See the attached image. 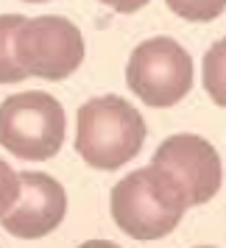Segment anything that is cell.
I'll return each instance as SVG.
<instances>
[{
	"instance_id": "6da1fadb",
	"label": "cell",
	"mask_w": 226,
	"mask_h": 248,
	"mask_svg": "<svg viewBox=\"0 0 226 248\" xmlns=\"http://www.w3.org/2000/svg\"><path fill=\"white\" fill-rule=\"evenodd\" d=\"M145 120L120 95L90 98L79 109L76 151L95 170H117L140 154Z\"/></svg>"
},
{
	"instance_id": "7a4b0ae2",
	"label": "cell",
	"mask_w": 226,
	"mask_h": 248,
	"mask_svg": "<svg viewBox=\"0 0 226 248\" xmlns=\"http://www.w3.org/2000/svg\"><path fill=\"white\" fill-rule=\"evenodd\" d=\"M187 201L181 190L148 165L129 173L112 187V217L117 229L134 240H159L179 226Z\"/></svg>"
},
{
	"instance_id": "3957f363",
	"label": "cell",
	"mask_w": 226,
	"mask_h": 248,
	"mask_svg": "<svg viewBox=\"0 0 226 248\" xmlns=\"http://www.w3.org/2000/svg\"><path fill=\"white\" fill-rule=\"evenodd\" d=\"M65 106L48 92L28 90L0 103V145L20 159H53L65 145Z\"/></svg>"
},
{
	"instance_id": "277c9868",
	"label": "cell",
	"mask_w": 226,
	"mask_h": 248,
	"mask_svg": "<svg viewBox=\"0 0 226 248\" xmlns=\"http://www.w3.org/2000/svg\"><path fill=\"white\" fill-rule=\"evenodd\" d=\"M126 84L143 103L154 109H168L190 92L193 59L170 36L145 39L129 59Z\"/></svg>"
},
{
	"instance_id": "5b68a950",
	"label": "cell",
	"mask_w": 226,
	"mask_h": 248,
	"mask_svg": "<svg viewBox=\"0 0 226 248\" xmlns=\"http://www.w3.org/2000/svg\"><path fill=\"white\" fill-rule=\"evenodd\" d=\"M14 56L28 76L62 81L73 76L84 62V36L67 17L23 20L14 34Z\"/></svg>"
},
{
	"instance_id": "8992f818",
	"label": "cell",
	"mask_w": 226,
	"mask_h": 248,
	"mask_svg": "<svg viewBox=\"0 0 226 248\" xmlns=\"http://www.w3.org/2000/svg\"><path fill=\"white\" fill-rule=\"evenodd\" d=\"M176 187L181 190L187 206L212 201V195L221 190L224 168L221 156L204 137L195 134H173L168 137L151 159Z\"/></svg>"
},
{
	"instance_id": "52a82bcc",
	"label": "cell",
	"mask_w": 226,
	"mask_h": 248,
	"mask_svg": "<svg viewBox=\"0 0 226 248\" xmlns=\"http://www.w3.org/2000/svg\"><path fill=\"white\" fill-rule=\"evenodd\" d=\"M17 206L0 217L3 229L20 240H36L50 234L67 215V192L48 173H23Z\"/></svg>"
},
{
	"instance_id": "ba28073f",
	"label": "cell",
	"mask_w": 226,
	"mask_h": 248,
	"mask_svg": "<svg viewBox=\"0 0 226 248\" xmlns=\"http://www.w3.org/2000/svg\"><path fill=\"white\" fill-rule=\"evenodd\" d=\"M20 25H23L20 14L0 17V84H17L28 78V73L20 67V62L14 56V34Z\"/></svg>"
},
{
	"instance_id": "9c48e42d",
	"label": "cell",
	"mask_w": 226,
	"mask_h": 248,
	"mask_svg": "<svg viewBox=\"0 0 226 248\" xmlns=\"http://www.w3.org/2000/svg\"><path fill=\"white\" fill-rule=\"evenodd\" d=\"M204 90L218 106H226V36L204 56Z\"/></svg>"
},
{
	"instance_id": "30bf717a",
	"label": "cell",
	"mask_w": 226,
	"mask_h": 248,
	"mask_svg": "<svg viewBox=\"0 0 226 248\" xmlns=\"http://www.w3.org/2000/svg\"><path fill=\"white\" fill-rule=\"evenodd\" d=\"M173 14L187 23H210L226 12V0H165Z\"/></svg>"
},
{
	"instance_id": "8fae6325",
	"label": "cell",
	"mask_w": 226,
	"mask_h": 248,
	"mask_svg": "<svg viewBox=\"0 0 226 248\" xmlns=\"http://www.w3.org/2000/svg\"><path fill=\"white\" fill-rule=\"evenodd\" d=\"M17 192H20V176L0 159V217L12 209V203L17 201Z\"/></svg>"
},
{
	"instance_id": "7c38bea8",
	"label": "cell",
	"mask_w": 226,
	"mask_h": 248,
	"mask_svg": "<svg viewBox=\"0 0 226 248\" xmlns=\"http://www.w3.org/2000/svg\"><path fill=\"white\" fill-rule=\"evenodd\" d=\"M101 3H106V6H112L114 12H120V14H134L137 9H143V6H148L151 0H101Z\"/></svg>"
},
{
	"instance_id": "4fadbf2b",
	"label": "cell",
	"mask_w": 226,
	"mask_h": 248,
	"mask_svg": "<svg viewBox=\"0 0 226 248\" xmlns=\"http://www.w3.org/2000/svg\"><path fill=\"white\" fill-rule=\"evenodd\" d=\"M79 248H120V246H114L109 240H87V243H81Z\"/></svg>"
},
{
	"instance_id": "5bb4252c",
	"label": "cell",
	"mask_w": 226,
	"mask_h": 248,
	"mask_svg": "<svg viewBox=\"0 0 226 248\" xmlns=\"http://www.w3.org/2000/svg\"><path fill=\"white\" fill-rule=\"evenodd\" d=\"M28 3H42V0H28Z\"/></svg>"
},
{
	"instance_id": "9a60e30c",
	"label": "cell",
	"mask_w": 226,
	"mask_h": 248,
	"mask_svg": "<svg viewBox=\"0 0 226 248\" xmlns=\"http://www.w3.org/2000/svg\"><path fill=\"white\" fill-rule=\"evenodd\" d=\"M198 248H212V246H198Z\"/></svg>"
}]
</instances>
